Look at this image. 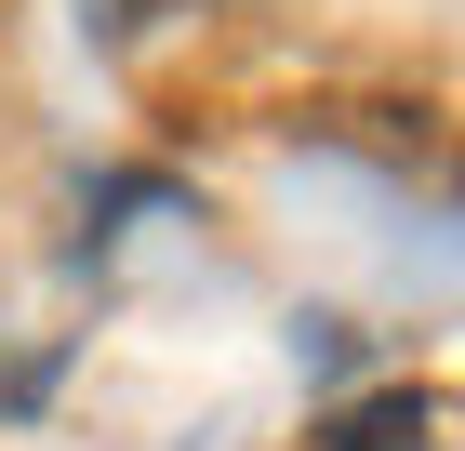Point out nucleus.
I'll return each instance as SVG.
<instances>
[{
  "mask_svg": "<svg viewBox=\"0 0 465 451\" xmlns=\"http://www.w3.org/2000/svg\"><path fill=\"white\" fill-rule=\"evenodd\" d=\"M439 438V398L426 385H372V398H346V412L306 425V451H426Z\"/></svg>",
  "mask_w": 465,
  "mask_h": 451,
  "instance_id": "obj_1",
  "label": "nucleus"
},
{
  "mask_svg": "<svg viewBox=\"0 0 465 451\" xmlns=\"http://www.w3.org/2000/svg\"><path fill=\"white\" fill-rule=\"evenodd\" d=\"M107 27H160V14H200V0H94Z\"/></svg>",
  "mask_w": 465,
  "mask_h": 451,
  "instance_id": "obj_2",
  "label": "nucleus"
}]
</instances>
